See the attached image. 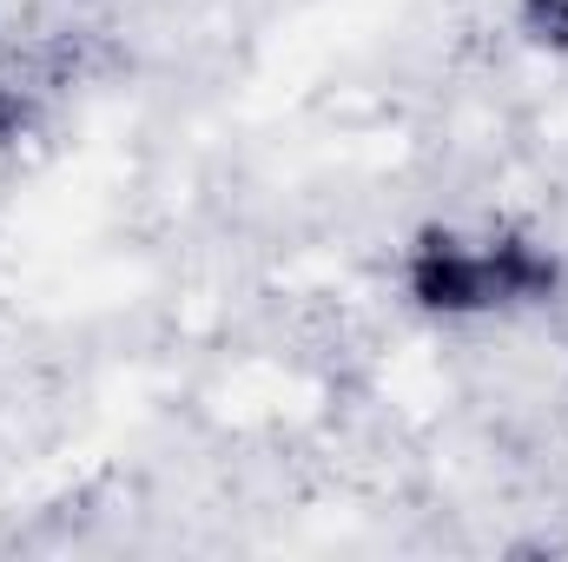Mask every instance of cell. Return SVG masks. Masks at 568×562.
I'll use <instances>...</instances> for the list:
<instances>
[{
	"label": "cell",
	"mask_w": 568,
	"mask_h": 562,
	"mask_svg": "<svg viewBox=\"0 0 568 562\" xmlns=\"http://www.w3.org/2000/svg\"><path fill=\"white\" fill-rule=\"evenodd\" d=\"M516 13H523V33H529L536 47L568 53V0H523Z\"/></svg>",
	"instance_id": "3957f363"
},
{
	"label": "cell",
	"mask_w": 568,
	"mask_h": 562,
	"mask_svg": "<svg viewBox=\"0 0 568 562\" xmlns=\"http://www.w3.org/2000/svg\"><path fill=\"white\" fill-rule=\"evenodd\" d=\"M20 127H27V107H20V100H13V93L0 87V145L20 140Z\"/></svg>",
	"instance_id": "277c9868"
},
{
	"label": "cell",
	"mask_w": 568,
	"mask_h": 562,
	"mask_svg": "<svg viewBox=\"0 0 568 562\" xmlns=\"http://www.w3.org/2000/svg\"><path fill=\"white\" fill-rule=\"evenodd\" d=\"M410 298L443 318H469V311H496L503 284H496L489 252H469L449 232H424L410 252Z\"/></svg>",
	"instance_id": "6da1fadb"
},
{
	"label": "cell",
	"mask_w": 568,
	"mask_h": 562,
	"mask_svg": "<svg viewBox=\"0 0 568 562\" xmlns=\"http://www.w3.org/2000/svg\"><path fill=\"white\" fill-rule=\"evenodd\" d=\"M489 265H496V284H503V304H542L562 291V265L523 239H503L489 245Z\"/></svg>",
	"instance_id": "7a4b0ae2"
}]
</instances>
